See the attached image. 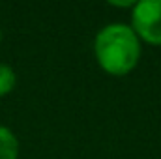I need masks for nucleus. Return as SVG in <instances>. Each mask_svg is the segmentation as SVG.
<instances>
[{
    "label": "nucleus",
    "mask_w": 161,
    "mask_h": 159,
    "mask_svg": "<svg viewBox=\"0 0 161 159\" xmlns=\"http://www.w3.org/2000/svg\"><path fill=\"white\" fill-rule=\"evenodd\" d=\"M94 54L105 73L122 77L137 68L141 60V40L129 25L113 23L96 34Z\"/></svg>",
    "instance_id": "obj_1"
},
{
    "label": "nucleus",
    "mask_w": 161,
    "mask_h": 159,
    "mask_svg": "<svg viewBox=\"0 0 161 159\" xmlns=\"http://www.w3.org/2000/svg\"><path fill=\"white\" fill-rule=\"evenodd\" d=\"M131 28L141 41L161 47V0H141L131 9Z\"/></svg>",
    "instance_id": "obj_2"
},
{
    "label": "nucleus",
    "mask_w": 161,
    "mask_h": 159,
    "mask_svg": "<svg viewBox=\"0 0 161 159\" xmlns=\"http://www.w3.org/2000/svg\"><path fill=\"white\" fill-rule=\"evenodd\" d=\"M19 152L21 146L17 135L9 127L0 125V159H19Z\"/></svg>",
    "instance_id": "obj_3"
},
{
    "label": "nucleus",
    "mask_w": 161,
    "mask_h": 159,
    "mask_svg": "<svg viewBox=\"0 0 161 159\" xmlns=\"http://www.w3.org/2000/svg\"><path fill=\"white\" fill-rule=\"evenodd\" d=\"M17 86V73L9 64L0 62V97L9 96Z\"/></svg>",
    "instance_id": "obj_4"
},
{
    "label": "nucleus",
    "mask_w": 161,
    "mask_h": 159,
    "mask_svg": "<svg viewBox=\"0 0 161 159\" xmlns=\"http://www.w3.org/2000/svg\"><path fill=\"white\" fill-rule=\"evenodd\" d=\"M2 40H4V32H2V28H0V45H2Z\"/></svg>",
    "instance_id": "obj_5"
}]
</instances>
